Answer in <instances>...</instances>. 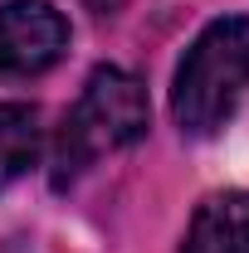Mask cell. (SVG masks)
Masks as SVG:
<instances>
[{"label":"cell","mask_w":249,"mask_h":253,"mask_svg":"<svg viewBox=\"0 0 249 253\" xmlns=\"http://www.w3.org/2000/svg\"><path fill=\"white\" fill-rule=\"evenodd\" d=\"M83 5H88L93 15H118V10H123L127 0H83Z\"/></svg>","instance_id":"obj_6"},{"label":"cell","mask_w":249,"mask_h":253,"mask_svg":"<svg viewBox=\"0 0 249 253\" xmlns=\"http://www.w3.org/2000/svg\"><path fill=\"white\" fill-rule=\"evenodd\" d=\"M147 126H152V107H147L142 78L118 68V63H98L83 83V93H78V102L63 112V126L54 136V161H49L54 190H68L103 156L142 141Z\"/></svg>","instance_id":"obj_1"},{"label":"cell","mask_w":249,"mask_h":253,"mask_svg":"<svg viewBox=\"0 0 249 253\" xmlns=\"http://www.w3.org/2000/svg\"><path fill=\"white\" fill-rule=\"evenodd\" d=\"M68 49V20L44 0H5L0 5V78L25 83L49 73Z\"/></svg>","instance_id":"obj_3"},{"label":"cell","mask_w":249,"mask_h":253,"mask_svg":"<svg viewBox=\"0 0 249 253\" xmlns=\"http://www.w3.org/2000/svg\"><path fill=\"white\" fill-rule=\"evenodd\" d=\"M249 93V15H220L190 39L171 78L181 136H215Z\"/></svg>","instance_id":"obj_2"},{"label":"cell","mask_w":249,"mask_h":253,"mask_svg":"<svg viewBox=\"0 0 249 253\" xmlns=\"http://www.w3.org/2000/svg\"><path fill=\"white\" fill-rule=\"evenodd\" d=\"M39 112L30 102H0V190L30 175L39 161Z\"/></svg>","instance_id":"obj_5"},{"label":"cell","mask_w":249,"mask_h":253,"mask_svg":"<svg viewBox=\"0 0 249 253\" xmlns=\"http://www.w3.org/2000/svg\"><path fill=\"white\" fill-rule=\"evenodd\" d=\"M181 253H249V195L215 190L195 205Z\"/></svg>","instance_id":"obj_4"}]
</instances>
